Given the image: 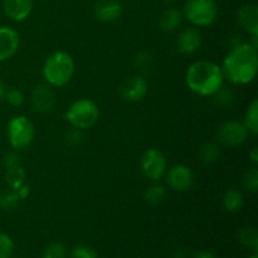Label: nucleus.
Listing matches in <instances>:
<instances>
[{
	"mask_svg": "<svg viewBox=\"0 0 258 258\" xmlns=\"http://www.w3.org/2000/svg\"><path fill=\"white\" fill-rule=\"evenodd\" d=\"M140 168L144 175L151 181H159L168 170L164 154L158 149H148L140 159Z\"/></svg>",
	"mask_w": 258,
	"mask_h": 258,
	"instance_id": "nucleus-7",
	"label": "nucleus"
},
{
	"mask_svg": "<svg viewBox=\"0 0 258 258\" xmlns=\"http://www.w3.org/2000/svg\"><path fill=\"white\" fill-rule=\"evenodd\" d=\"M100 111L97 105L88 98H81L75 101L66 112V120L71 126L80 130L91 128L98 120Z\"/></svg>",
	"mask_w": 258,
	"mask_h": 258,
	"instance_id": "nucleus-4",
	"label": "nucleus"
},
{
	"mask_svg": "<svg viewBox=\"0 0 258 258\" xmlns=\"http://www.w3.org/2000/svg\"><path fill=\"white\" fill-rule=\"evenodd\" d=\"M186 86L201 96H213L223 86L222 67L211 60H198L189 66L185 75Z\"/></svg>",
	"mask_w": 258,
	"mask_h": 258,
	"instance_id": "nucleus-2",
	"label": "nucleus"
},
{
	"mask_svg": "<svg viewBox=\"0 0 258 258\" xmlns=\"http://www.w3.org/2000/svg\"><path fill=\"white\" fill-rule=\"evenodd\" d=\"M183 20V14L180 10L175 9V8H169V9L164 10L161 14L160 19H159V27L163 32L170 33L178 29Z\"/></svg>",
	"mask_w": 258,
	"mask_h": 258,
	"instance_id": "nucleus-17",
	"label": "nucleus"
},
{
	"mask_svg": "<svg viewBox=\"0 0 258 258\" xmlns=\"http://www.w3.org/2000/svg\"><path fill=\"white\" fill-rule=\"evenodd\" d=\"M30 102L37 112H49L55 105V93L52 86L38 85L32 91Z\"/></svg>",
	"mask_w": 258,
	"mask_h": 258,
	"instance_id": "nucleus-11",
	"label": "nucleus"
},
{
	"mask_svg": "<svg viewBox=\"0 0 258 258\" xmlns=\"http://www.w3.org/2000/svg\"><path fill=\"white\" fill-rule=\"evenodd\" d=\"M75 75V60L67 52H55L43 66V76L52 87H63Z\"/></svg>",
	"mask_w": 258,
	"mask_h": 258,
	"instance_id": "nucleus-3",
	"label": "nucleus"
},
{
	"mask_svg": "<svg viewBox=\"0 0 258 258\" xmlns=\"http://www.w3.org/2000/svg\"><path fill=\"white\" fill-rule=\"evenodd\" d=\"M20 197L15 190L0 194V209L2 211H13L20 203Z\"/></svg>",
	"mask_w": 258,
	"mask_h": 258,
	"instance_id": "nucleus-25",
	"label": "nucleus"
},
{
	"mask_svg": "<svg viewBox=\"0 0 258 258\" xmlns=\"http://www.w3.org/2000/svg\"><path fill=\"white\" fill-rule=\"evenodd\" d=\"M248 156H249V159H251L252 163L257 164L258 163V150H257V148L252 149L251 153L248 154Z\"/></svg>",
	"mask_w": 258,
	"mask_h": 258,
	"instance_id": "nucleus-36",
	"label": "nucleus"
},
{
	"mask_svg": "<svg viewBox=\"0 0 258 258\" xmlns=\"http://www.w3.org/2000/svg\"><path fill=\"white\" fill-rule=\"evenodd\" d=\"M14 249V243L8 234L0 233V258H10Z\"/></svg>",
	"mask_w": 258,
	"mask_h": 258,
	"instance_id": "nucleus-30",
	"label": "nucleus"
},
{
	"mask_svg": "<svg viewBox=\"0 0 258 258\" xmlns=\"http://www.w3.org/2000/svg\"><path fill=\"white\" fill-rule=\"evenodd\" d=\"M248 258H258V254H257V252H253V253H252L251 256H249Z\"/></svg>",
	"mask_w": 258,
	"mask_h": 258,
	"instance_id": "nucleus-39",
	"label": "nucleus"
},
{
	"mask_svg": "<svg viewBox=\"0 0 258 258\" xmlns=\"http://www.w3.org/2000/svg\"><path fill=\"white\" fill-rule=\"evenodd\" d=\"M185 18L197 27L213 24L218 15V7L214 0H188L184 8Z\"/></svg>",
	"mask_w": 258,
	"mask_h": 258,
	"instance_id": "nucleus-6",
	"label": "nucleus"
},
{
	"mask_svg": "<svg viewBox=\"0 0 258 258\" xmlns=\"http://www.w3.org/2000/svg\"><path fill=\"white\" fill-rule=\"evenodd\" d=\"M134 67L141 73H149L154 67V58L150 53L139 52L134 57Z\"/></svg>",
	"mask_w": 258,
	"mask_h": 258,
	"instance_id": "nucleus-24",
	"label": "nucleus"
},
{
	"mask_svg": "<svg viewBox=\"0 0 258 258\" xmlns=\"http://www.w3.org/2000/svg\"><path fill=\"white\" fill-rule=\"evenodd\" d=\"M166 183L175 191H188L194 185V173L189 166L179 164L166 170Z\"/></svg>",
	"mask_w": 258,
	"mask_h": 258,
	"instance_id": "nucleus-9",
	"label": "nucleus"
},
{
	"mask_svg": "<svg viewBox=\"0 0 258 258\" xmlns=\"http://www.w3.org/2000/svg\"><path fill=\"white\" fill-rule=\"evenodd\" d=\"M202 34L196 28L181 30L176 38V49L181 54H193L201 48Z\"/></svg>",
	"mask_w": 258,
	"mask_h": 258,
	"instance_id": "nucleus-13",
	"label": "nucleus"
},
{
	"mask_svg": "<svg viewBox=\"0 0 258 258\" xmlns=\"http://www.w3.org/2000/svg\"><path fill=\"white\" fill-rule=\"evenodd\" d=\"M193 258H216V256L209 251H201L198 252V253H197Z\"/></svg>",
	"mask_w": 258,
	"mask_h": 258,
	"instance_id": "nucleus-35",
	"label": "nucleus"
},
{
	"mask_svg": "<svg viewBox=\"0 0 258 258\" xmlns=\"http://www.w3.org/2000/svg\"><path fill=\"white\" fill-rule=\"evenodd\" d=\"M3 165L4 168L7 169H12L15 168V166L20 165V159L19 155L17 154V151H10V153L5 154L4 158H3Z\"/></svg>",
	"mask_w": 258,
	"mask_h": 258,
	"instance_id": "nucleus-33",
	"label": "nucleus"
},
{
	"mask_svg": "<svg viewBox=\"0 0 258 258\" xmlns=\"http://www.w3.org/2000/svg\"><path fill=\"white\" fill-rule=\"evenodd\" d=\"M166 197V189L163 184H160L159 181H153L148 188L144 191V199L148 204L150 206H156V204H160L161 202L165 199Z\"/></svg>",
	"mask_w": 258,
	"mask_h": 258,
	"instance_id": "nucleus-19",
	"label": "nucleus"
},
{
	"mask_svg": "<svg viewBox=\"0 0 258 258\" xmlns=\"http://www.w3.org/2000/svg\"><path fill=\"white\" fill-rule=\"evenodd\" d=\"M8 139L15 151L24 150L32 145L35 136L34 125L25 116H15L8 123Z\"/></svg>",
	"mask_w": 258,
	"mask_h": 258,
	"instance_id": "nucleus-5",
	"label": "nucleus"
},
{
	"mask_svg": "<svg viewBox=\"0 0 258 258\" xmlns=\"http://www.w3.org/2000/svg\"><path fill=\"white\" fill-rule=\"evenodd\" d=\"M5 180L13 190H18L23 184H25V171L22 165L8 169L5 174Z\"/></svg>",
	"mask_w": 258,
	"mask_h": 258,
	"instance_id": "nucleus-21",
	"label": "nucleus"
},
{
	"mask_svg": "<svg viewBox=\"0 0 258 258\" xmlns=\"http://www.w3.org/2000/svg\"><path fill=\"white\" fill-rule=\"evenodd\" d=\"M148 82L143 76H131L121 85V97L127 102H140L148 95Z\"/></svg>",
	"mask_w": 258,
	"mask_h": 258,
	"instance_id": "nucleus-10",
	"label": "nucleus"
},
{
	"mask_svg": "<svg viewBox=\"0 0 258 258\" xmlns=\"http://www.w3.org/2000/svg\"><path fill=\"white\" fill-rule=\"evenodd\" d=\"M213 96L214 102H216V105L219 106V107H229V106H232V103L234 102L233 92H232L231 90H228V88L223 87V86H222Z\"/></svg>",
	"mask_w": 258,
	"mask_h": 258,
	"instance_id": "nucleus-26",
	"label": "nucleus"
},
{
	"mask_svg": "<svg viewBox=\"0 0 258 258\" xmlns=\"http://www.w3.org/2000/svg\"><path fill=\"white\" fill-rule=\"evenodd\" d=\"M122 7L118 0H98L93 8V15L102 23L116 22L121 17Z\"/></svg>",
	"mask_w": 258,
	"mask_h": 258,
	"instance_id": "nucleus-14",
	"label": "nucleus"
},
{
	"mask_svg": "<svg viewBox=\"0 0 258 258\" xmlns=\"http://www.w3.org/2000/svg\"><path fill=\"white\" fill-rule=\"evenodd\" d=\"M18 193V196L20 197V199H25L28 196H29L30 193V189H29V185H27V184H23L22 186H20L18 190H15Z\"/></svg>",
	"mask_w": 258,
	"mask_h": 258,
	"instance_id": "nucleus-34",
	"label": "nucleus"
},
{
	"mask_svg": "<svg viewBox=\"0 0 258 258\" xmlns=\"http://www.w3.org/2000/svg\"><path fill=\"white\" fill-rule=\"evenodd\" d=\"M239 25L252 35H258V7L256 4H246L237 13Z\"/></svg>",
	"mask_w": 258,
	"mask_h": 258,
	"instance_id": "nucleus-16",
	"label": "nucleus"
},
{
	"mask_svg": "<svg viewBox=\"0 0 258 258\" xmlns=\"http://www.w3.org/2000/svg\"><path fill=\"white\" fill-rule=\"evenodd\" d=\"M239 241L247 248L253 249V252H257L258 249V232L256 227L247 226L239 231Z\"/></svg>",
	"mask_w": 258,
	"mask_h": 258,
	"instance_id": "nucleus-20",
	"label": "nucleus"
},
{
	"mask_svg": "<svg viewBox=\"0 0 258 258\" xmlns=\"http://www.w3.org/2000/svg\"><path fill=\"white\" fill-rule=\"evenodd\" d=\"M83 130H80L77 127H73L71 126L68 130H66V133L63 134V141L67 144L70 148H77L81 145V143L83 141Z\"/></svg>",
	"mask_w": 258,
	"mask_h": 258,
	"instance_id": "nucleus-28",
	"label": "nucleus"
},
{
	"mask_svg": "<svg viewBox=\"0 0 258 258\" xmlns=\"http://www.w3.org/2000/svg\"><path fill=\"white\" fill-rule=\"evenodd\" d=\"M7 87H5V85L3 82H0V101L4 100L5 98V95H7Z\"/></svg>",
	"mask_w": 258,
	"mask_h": 258,
	"instance_id": "nucleus-38",
	"label": "nucleus"
},
{
	"mask_svg": "<svg viewBox=\"0 0 258 258\" xmlns=\"http://www.w3.org/2000/svg\"><path fill=\"white\" fill-rule=\"evenodd\" d=\"M20 38L17 30L10 27H0V62L12 58L18 52Z\"/></svg>",
	"mask_w": 258,
	"mask_h": 258,
	"instance_id": "nucleus-12",
	"label": "nucleus"
},
{
	"mask_svg": "<svg viewBox=\"0 0 258 258\" xmlns=\"http://www.w3.org/2000/svg\"><path fill=\"white\" fill-rule=\"evenodd\" d=\"M221 156V150H219V146L217 144L208 143L206 145L202 146L201 151H199V158L201 161L204 164H213Z\"/></svg>",
	"mask_w": 258,
	"mask_h": 258,
	"instance_id": "nucleus-23",
	"label": "nucleus"
},
{
	"mask_svg": "<svg viewBox=\"0 0 258 258\" xmlns=\"http://www.w3.org/2000/svg\"><path fill=\"white\" fill-rule=\"evenodd\" d=\"M71 258H98L97 253L87 246H77L73 248Z\"/></svg>",
	"mask_w": 258,
	"mask_h": 258,
	"instance_id": "nucleus-32",
	"label": "nucleus"
},
{
	"mask_svg": "<svg viewBox=\"0 0 258 258\" xmlns=\"http://www.w3.org/2000/svg\"><path fill=\"white\" fill-rule=\"evenodd\" d=\"M248 130L243 122L231 120L224 122L219 127L218 138L224 146L234 148V146L243 144L248 138Z\"/></svg>",
	"mask_w": 258,
	"mask_h": 258,
	"instance_id": "nucleus-8",
	"label": "nucleus"
},
{
	"mask_svg": "<svg viewBox=\"0 0 258 258\" xmlns=\"http://www.w3.org/2000/svg\"><path fill=\"white\" fill-rule=\"evenodd\" d=\"M244 126L247 127L248 133L256 135L258 133V101L253 100L249 105L248 110H247L246 115H244L243 120Z\"/></svg>",
	"mask_w": 258,
	"mask_h": 258,
	"instance_id": "nucleus-22",
	"label": "nucleus"
},
{
	"mask_svg": "<svg viewBox=\"0 0 258 258\" xmlns=\"http://www.w3.org/2000/svg\"><path fill=\"white\" fill-rule=\"evenodd\" d=\"M224 78L236 85H247L256 78L258 53L249 43H241L231 48L222 66Z\"/></svg>",
	"mask_w": 258,
	"mask_h": 258,
	"instance_id": "nucleus-1",
	"label": "nucleus"
},
{
	"mask_svg": "<svg viewBox=\"0 0 258 258\" xmlns=\"http://www.w3.org/2000/svg\"><path fill=\"white\" fill-rule=\"evenodd\" d=\"M243 183L244 189L247 191H251V193H256L258 190V170L256 168L251 169V170L247 171L243 175Z\"/></svg>",
	"mask_w": 258,
	"mask_h": 258,
	"instance_id": "nucleus-29",
	"label": "nucleus"
},
{
	"mask_svg": "<svg viewBox=\"0 0 258 258\" xmlns=\"http://www.w3.org/2000/svg\"><path fill=\"white\" fill-rule=\"evenodd\" d=\"M243 194L238 190V189H228L226 193L223 194V207L227 212L229 213H236V212L241 211L243 207Z\"/></svg>",
	"mask_w": 258,
	"mask_h": 258,
	"instance_id": "nucleus-18",
	"label": "nucleus"
},
{
	"mask_svg": "<svg viewBox=\"0 0 258 258\" xmlns=\"http://www.w3.org/2000/svg\"><path fill=\"white\" fill-rule=\"evenodd\" d=\"M67 248L60 242H52L43 251L42 258H66Z\"/></svg>",
	"mask_w": 258,
	"mask_h": 258,
	"instance_id": "nucleus-27",
	"label": "nucleus"
},
{
	"mask_svg": "<svg viewBox=\"0 0 258 258\" xmlns=\"http://www.w3.org/2000/svg\"><path fill=\"white\" fill-rule=\"evenodd\" d=\"M5 98H7L8 102L10 103L14 107H19L24 103V95H23L22 91L19 90H8L7 95H5Z\"/></svg>",
	"mask_w": 258,
	"mask_h": 258,
	"instance_id": "nucleus-31",
	"label": "nucleus"
},
{
	"mask_svg": "<svg viewBox=\"0 0 258 258\" xmlns=\"http://www.w3.org/2000/svg\"><path fill=\"white\" fill-rule=\"evenodd\" d=\"M171 258H186V252L184 249L178 248L173 252V256Z\"/></svg>",
	"mask_w": 258,
	"mask_h": 258,
	"instance_id": "nucleus-37",
	"label": "nucleus"
},
{
	"mask_svg": "<svg viewBox=\"0 0 258 258\" xmlns=\"http://www.w3.org/2000/svg\"><path fill=\"white\" fill-rule=\"evenodd\" d=\"M3 8L8 17L15 22H23L30 15L33 0H4Z\"/></svg>",
	"mask_w": 258,
	"mask_h": 258,
	"instance_id": "nucleus-15",
	"label": "nucleus"
}]
</instances>
